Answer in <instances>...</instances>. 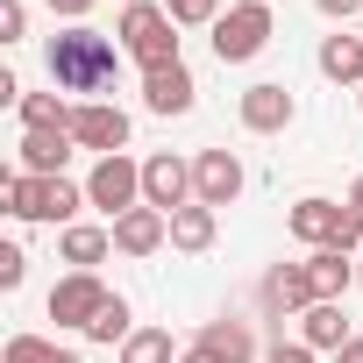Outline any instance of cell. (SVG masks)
<instances>
[{"label": "cell", "mask_w": 363, "mask_h": 363, "mask_svg": "<svg viewBox=\"0 0 363 363\" xmlns=\"http://www.w3.org/2000/svg\"><path fill=\"white\" fill-rule=\"evenodd\" d=\"M128 335H135V320H128V299L114 292V299H107V306L93 313V328H86V342H128Z\"/></svg>", "instance_id": "cell-24"}, {"label": "cell", "mask_w": 363, "mask_h": 363, "mask_svg": "<svg viewBox=\"0 0 363 363\" xmlns=\"http://www.w3.org/2000/svg\"><path fill=\"white\" fill-rule=\"evenodd\" d=\"M264 306H271V313H306V306H313V278H306V264H278V271H264Z\"/></svg>", "instance_id": "cell-16"}, {"label": "cell", "mask_w": 363, "mask_h": 363, "mask_svg": "<svg viewBox=\"0 0 363 363\" xmlns=\"http://www.w3.org/2000/svg\"><path fill=\"white\" fill-rule=\"evenodd\" d=\"M335 363H363V335H356V342H342V349H335Z\"/></svg>", "instance_id": "cell-32"}, {"label": "cell", "mask_w": 363, "mask_h": 363, "mask_svg": "<svg viewBox=\"0 0 363 363\" xmlns=\"http://www.w3.org/2000/svg\"><path fill=\"white\" fill-rule=\"evenodd\" d=\"M65 349L57 342H43V335H15L8 349H0V363H57Z\"/></svg>", "instance_id": "cell-25"}, {"label": "cell", "mask_w": 363, "mask_h": 363, "mask_svg": "<svg viewBox=\"0 0 363 363\" xmlns=\"http://www.w3.org/2000/svg\"><path fill=\"white\" fill-rule=\"evenodd\" d=\"M107 250H114V228H86V221H72V228L57 235V257H65L72 271H93Z\"/></svg>", "instance_id": "cell-17"}, {"label": "cell", "mask_w": 363, "mask_h": 363, "mask_svg": "<svg viewBox=\"0 0 363 363\" xmlns=\"http://www.w3.org/2000/svg\"><path fill=\"white\" fill-rule=\"evenodd\" d=\"M356 100H363V86H356Z\"/></svg>", "instance_id": "cell-37"}, {"label": "cell", "mask_w": 363, "mask_h": 363, "mask_svg": "<svg viewBox=\"0 0 363 363\" xmlns=\"http://www.w3.org/2000/svg\"><path fill=\"white\" fill-rule=\"evenodd\" d=\"M271 36H278L271 0H242V8H228V15L214 22V57H221V65H250Z\"/></svg>", "instance_id": "cell-5"}, {"label": "cell", "mask_w": 363, "mask_h": 363, "mask_svg": "<svg viewBox=\"0 0 363 363\" xmlns=\"http://www.w3.org/2000/svg\"><path fill=\"white\" fill-rule=\"evenodd\" d=\"M143 207L157 214H178V207H193V164L186 157H143Z\"/></svg>", "instance_id": "cell-8"}, {"label": "cell", "mask_w": 363, "mask_h": 363, "mask_svg": "<svg viewBox=\"0 0 363 363\" xmlns=\"http://www.w3.org/2000/svg\"><path fill=\"white\" fill-rule=\"evenodd\" d=\"M29 36V0H0V43H22Z\"/></svg>", "instance_id": "cell-27"}, {"label": "cell", "mask_w": 363, "mask_h": 363, "mask_svg": "<svg viewBox=\"0 0 363 363\" xmlns=\"http://www.w3.org/2000/svg\"><path fill=\"white\" fill-rule=\"evenodd\" d=\"M356 285H363V250H356Z\"/></svg>", "instance_id": "cell-35"}, {"label": "cell", "mask_w": 363, "mask_h": 363, "mask_svg": "<svg viewBox=\"0 0 363 363\" xmlns=\"http://www.w3.org/2000/svg\"><path fill=\"white\" fill-rule=\"evenodd\" d=\"M356 36H363V22H356Z\"/></svg>", "instance_id": "cell-38"}, {"label": "cell", "mask_w": 363, "mask_h": 363, "mask_svg": "<svg viewBox=\"0 0 363 363\" xmlns=\"http://www.w3.org/2000/svg\"><path fill=\"white\" fill-rule=\"evenodd\" d=\"M121 8H135V0H121Z\"/></svg>", "instance_id": "cell-36"}, {"label": "cell", "mask_w": 363, "mask_h": 363, "mask_svg": "<svg viewBox=\"0 0 363 363\" xmlns=\"http://www.w3.org/2000/svg\"><path fill=\"white\" fill-rule=\"evenodd\" d=\"M107 299H114V292H107L93 271H72V278H57V285H50V320L86 335V328H93V313H100Z\"/></svg>", "instance_id": "cell-9"}, {"label": "cell", "mask_w": 363, "mask_h": 363, "mask_svg": "<svg viewBox=\"0 0 363 363\" xmlns=\"http://www.w3.org/2000/svg\"><path fill=\"white\" fill-rule=\"evenodd\" d=\"M178 363H221V356H214V349H200V342H193V349H186V356H178Z\"/></svg>", "instance_id": "cell-33"}, {"label": "cell", "mask_w": 363, "mask_h": 363, "mask_svg": "<svg viewBox=\"0 0 363 363\" xmlns=\"http://www.w3.org/2000/svg\"><path fill=\"white\" fill-rule=\"evenodd\" d=\"M285 228H292L306 250H349V257L363 250V214H356L349 200H320V193H313V200H299V207L285 214Z\"/></svg>", "instance_id": "cell-4"}, {"label": "cell", "mask_w": 363, "mask_h": 363, "mask_svg": "<svg viewBox=\"0 0 363 363\" xmlns=\"http://www.w3.org/2000/svg\"><path fill=\"white\" fill-rule=\"evenodd\" d=\"M114 228V250L121 257H157L164 242H171V214H157V207H128L121 221H107Z\"/></svg>", "instance_id": "cell-12"}, {"label": "cell", "mask_w": 363, "mask_h": 363, "mask_svg": "<svg viewBox=\"0 0 363 363\" xmlns=\"http://www.w3.org/2000/svg\"><path fill=\"white\" fill-rule=\"evenodd\" d=\"M292 114H299V107H292V93H285L278 79H264V86L242 93V128H250V135H285Z\"/></svg>", "instance_id": "cell-11"}, {"label": "cell", "mask_w": 363, "mask_h": 363, "mask_svg": "<svg viewBox=\"0 0 363 363\" xmlns=\"http://www.w3.org/2000/svg\"><path fill=\"white\" fill-rule=\"evenodd\" d=\"M29 278V257H22V242H0V292H15Z\"/></svg>", "instance_id": "cell-28"}, {"label": "cell", "mask_w": 363, "mask_h": 363, "mask_svg": "<svg viewBox=\"0 0 363 363\" xmlns=\"http://www.w3.org/2000/svg\"><path fill=\"white\" fill-rule=\"evenodd\" d=\"M299 342H306L313 356H320V349L335 356L342 342H356V335H349V313H342V299H313V306L299 313Z\"/></svg>", "instance_id": "cell-14"}, {"label": "cell", "mask_w": 363, "mask_h": 363, "mask_svg": "<svg viewBox=\"0 0 363 363\" xmlns=\"http://www.w3.org/2000/svg\"><path fill=\"white\" fill-rule=\"evenodd\" d=\"M50 15H65V22H72V29H79V22H86V15H93V0H50Z\"/></svg>", "instance_id": "cell-31"}, {"label": "cell", "mask_w": 363, "mask_h": 363, "mask_svg": "<svg viewBox=\"0 0 363 363\" xmlns=\"http://www.w3.org/2000/svg\"><path fill=\"white\" fill-rule=\"evenodd\" d=\"M0 200H8L15 221H65L86 207V186H72V178H29V171H8L0 178Z\"/></svg>", "instance_id": "cell-3"}, {"label": "cell", "mask_w": 363, "mask_h": 363, "mask_svg": "<svg viewBox=\"0 0 363 363\" xmlns=\"http://www.w3.org/2000/svg\"><path fill=\"white\" fill-rule=\"evenodd\" d=\"M349 207H356V214H363V178H356V186H349Z\"/></svg>", "instance_id": "cell-34"}, {"label": "cell", "mask_w": 363, "mask_h": 363, "mask_svg": "<svg viewBox=\"0 0 363 363\" xmlns=\"http://www.w3.org/2000/svg\"><path fill=\"white\" fill-rule=\"evenodd\" d=\"M72 128H22V171L29 178H65V157H72Z\"/></svg>", "instance_id": "cell-13"}, {"label": "cell", "mask_w": 363, "mask_h": 363, "mask_svg": "<svg viewBox=\"0 0 363 363\" xmlns=\"http://www.w3.org/2000/svg\"><path fill=\"white\" fill-rule=\"evenodd\" d=\"M143 107H150V114H193V72H186V65L143 72Z\"/></svg>", "instance_id": "cell-15"}, {"label": "cell", "mask_w": 363, "mask_h": 363, "mask_svg": "<svg viewBox=\"0 0 363 363\" xmlns=\"http://www.w3.org/2000/svg\"><path fill=\"white\" fill-rule=\"evenodd\" d=\"M86 207H100L107 221H121L128 207H143V164L135 157H100L86 178Z\"/></svg>", "instance_id": "cell-6"}, {"label": "cell", "mask_w": 363, "mask_h": 363, "mask_svg": "<svg viewBox=\"0 0 363 363\" xmlns=\"http://www.w3.org/2000/svg\"><path fill=\"white\" fill-rule=\"evenodd\" d=\"M313 8H320V15H335V22H349V15L363 22V0H313Z\"/></svg>", "instance_id": "cell-30"}, {"label": "cell", "mask_w": 363, "mask_h": 363, "mask_svg": "<svg viewBox=\"0 0 363 363\" xmlns=\"http://www.w3.org/2000/svg\"><path fill=\"white\" fill-rule=\"evenodd\" d=\"M193 200L200 207H235L242 200V157L235 150H200L193 157Z\"/></svg>", "instance_id": "cell-10"}, {"label": "cell", "mask_w": 363, "mask_h": 363, "mask_svg": "<svg viewBox=\"0 0 363 363\" xmlns=\"http://www.w3.org/2000/svg\"><path fill=\"white\" fill-rule=\"evenodd\" d=\"M320 72L335 86H363V36H328L320 43Z\"/></svg>", "instance_id": "cell-21"}, {"label": "cell", "mask_w": 363, "mask_h": 363, "mask_svg": "<svg viewBox=\"0 0 363 363\" xmlns=\"http://www.w3.org/2000/svg\"><path fill=\"white\" fill-rule=\"evenodd\" d=\"M114 36H121V50H128L143 72L186 65V57H178V22H171V8H164V0H135V8H121Z\"/></svg>", "instance_id": "cell-2"}, {"label": "cell", "mask_w": 363, "mask_h": 363, "mask_svg": "<svg viewBox=\"0 0 363 363\" xmlns=\"http://www.w3.org/2000/svg\"><path fill=\"white\" fill-rule=\"evenodd\" d=\"M264 363H313V349H306V342H278Z\"/></svg>", "instance_id": "cell-29"}, {"label": "cell", "mask_w": 363, "mask_h": 363, "mask_svg": "<svg viewBox=\"0 0 363 363\" xmlns=\"http://www.w3.org/2000/svg\"><path fill=\"white\" fill-rule=\"evenodd\" d=\"M171 250H186V257H200V250H214V207H178L171 214Z\"/></svg>", "instance_id": "cell-20"}, {"label": "cell", "mask_w": 363, "mask_h": 363, "mask_svg": "<svg viewBox=\"0 0 363 363\" xmlns=\"http://www.w3.org/2000/svg\"><path fill=\"white\" fill-rule=\"evenodd\" d=\"M121 363H178V349H171V328H135V335L121 342Z\"/></svg>", "instance_id": "cell-22"}, {"label": "cell", "mask_w": 363, "mask_h": 363, "mask_svg": "<svg viewBox=\"0 0 363 363\" xmlns=\"http://www.w3.org/2000/svg\"><path fill=\"white\" fill-rule=\"evenodd\" d=\"M306 278H313V299H342L356 285V264H349V250H313L306 257Z\"/></svg>", "instance_id": "cell-18"}, {"label": "cell", "mask_w": 363, "mask_h": 363, "mask_svg": "<svg viewBox=\"0 0 363 363\" xmlns=\"http://www.w3.org/2000/svg\"><path fill=\"white\" fill-rule=\"evenodd\" d=\"M164 8H171V22H178V29H193V22H207V29H214V22H221V0H164Z\"/></svg>", "instance_id": "cell-26"}, {"label": "cell", "mask_w": 363, "mask_h": 363, "mask_svg": "<svg viewBox=\"0 0 363 363\" xmlns=\"http://www.w3.org/2000/svg\"><path fill=\"white\" fill-rule=\"evenodd\" d=\"M200 349H214L221 363H257V335H250V320H207V328H200Z\"/></svg>", "instance_id": "cell-19"}, {"label": "cell", "mask_w": 363, "mask_h": 363, "mask_svg": "<svg viewBox=\"0 0 363 363\" xmlns=\"http://www.w3.org/2000/svg\"><path fill=\"white\" fill-rule=\"evenodd\" d=\"M72 143L79 150H100V157H121L128 150V114L114 100H79L72 107Z\"/></svg>", "instance_id": "cell-7"}, {"label": "cell", "mask_w": 363, "mask_h": 363, "mask_svg": "<svg viewBox=\"0 0 363 363\" xmlns=\"http://www.w3.org/2000/svg\"><path fill=\"white\" fill-rule=\"evenodd\" d=\"M22 128H72V107L57 93H22Z\"/></svg>", "instance_id": "cell-23"}, {"label": "cell", "mask_w": 363, "mask_h": 363, "mask_svg": "<svg viewBox=\"0 0 363 363\" xmlns=\"http://www.w3.org/2000/svg\"><path fill=\"white\" fill-rule=\"evenodd\" d=\"M43 57H50V86H57V93H86V100H93V93H107V86H114V72H121V43H107V36H100V29H86V22H79V29H65V36H50V50H43Z\"/></svg>", "instance_id": "cell-1"}]
</instances>
